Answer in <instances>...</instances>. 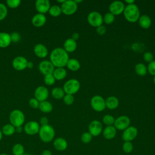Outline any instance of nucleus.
<instances>
[{
	"label": "nucleus",
	"mask_w": 155,
	"mask_h": 155,
	"mask_svg": "<svg viewBox=\"0 0 155 155\" xmlns=\"http://www.w3.org/2000/svg\"><path fill=\"white\" fill-rule=\"evenodd\" d=\"M103 130L101 122L97 120H92L88 125V132L92 136H98Z\"/></svg>",
	"instance_id": "13"
},
{
	"label": "nucleus",
	"mask_w": 155,
	"mask_h": 155,
	"mask_svg": "<svg viewBox=\"0 0 155 155\" xmlns=\"http://www.w3.org/2000/svg\"><path fill=\"white\" fill-rule=\"evenodd\" d=\"M38 108L40 110V111L44 113H48L52 111L53 105L50 102L47 101H44L39 102Z\"/></svg>",
	"instance_id": "28"
},
{
	"label": "nucleus",
	"mask_w": 155,
	"mask_h": 155,
	"mask_svg": "<svg viewBox=\"0 0 155 155\" xmlns=\"http://www.w3.org/2000/svg\"><path fill=\"white\" fill-rule=\"evenodd\" d=\"M130 118L125 115L120 116L117 119H115L114 123V127L116 130H124L130 127Z\"/></svg>",
	"instance_id": "10"
},
{
	"label": "nucleus",
	"mask_w": 155,
	"mask_h": 155,
	"mask_svg": "<svg viewBox=\"0 0 155 155\" xmlns=\"http://www.w3.org/2000/svg\"><path fill=\"white\" fill-rule=\"evenodd\" d=\"M63 101L65 104H66L67 105H70L73 104V102L74 101V97L73 95L65 94L64 97H63Z\"/></svg>",
	"instance_id": "40"
},
{
	"label": "nucleus",
	"mask_w": 155,
	"mask_h": 155,
	"mask_svg": "<svg viewBox=\"0 0 155 155\" xmlns=\"http://www.w3.org/2000/svg\"><path fill=\"white\" fill-rule=\"evenodd\" d=\"M62 13L65 15L74 14L78 9V4L73 0H65L61 5Z\"/></svg>",
	"instance_id": "8"
},
{
	"label": "nucleus",
	"mask_w": 155,
	"mask_h": 155,
	"mask_svg": "<svg viewBox=\"0 0 155 155\" xmlns=\"http://www.w3.org/2000/svg\"><path fill=\"white\" fill-rule=\"evenodd\" d=\"M51 96L53 98L56 99H63L65 93L63 88L61 87H55L51 90Z\"/></svg>",
	"instance_id": "30"
},
{
	"label": "nucleus",
	"mask_w": 155,
	"mask_h": 155,
	"mask_svg": "<svg viewBox=\"0 0 155 155\" xmlns=\"http://www.w3.org/2000/svg\"><path fill=\"white\" fill-rule=\"evenodd\" d=\"M119 104V99L115 96H110L105 100L106 108L110 110H114L116 108Z\"/></svg>",
	"instance_id": "25"
},
{
	"label": "nucleus",
	"mask_w": 155,
	"mask_h": 155,
	"mask_svg": "<svg viewBox=\"0 0 155 155\" xmlns=\"http://www.w3.org/2000/svg\"><path fill=\"white\" fill-rule=\"evenodd\" d=\"M24 146L21 143H16L12 148V153L13 155H22L25 153Z\"/></svg>",
	"instance_id": "33"
},
{
	"label": "nucleus",
	"mask_w": 155,
	"mask_h": 155,
	"mask_svg": "<svg viewBox=\"0 0 155 155\" xmlns=\"http://www.w3.org/2000/svg\"><path fill=\"white\" fill-rule=\"evenodd\" d=\"M10 38L12 42L16 43L21 39V36L18 32H13L10 34Z\"/></svg>",
	"instance_id": "45"
},
{
	"label": "nucleus",
	"mask_w": 155,
	"mask_h": 155,
	"mask_svg": "<svg viewBox=\"0 0 155 155\" xmlns=\"http://www.w3.org/2000/svg\"><path fill=\"white\" fill-rule=\"evenodd\" d=\"M153 58H154L153 54H152V53H151L150 51L145 52L143 55V58L144 61L148 63H150L151 61H153Z\"/></svg>",
	"instance_id": "43"
},
{
	"label": "nucleus",
	"mask_w": 155,
	"mask_h": 155,
	"mask_svg": "<svg viewBox=\"0 0 155 155\" xmlns=\"http://www.w3.org/2000/svg\"><path fill=\"white\" fill-rule=\"evenodd\" d=\"M122 150L125 153H130L133 150V145L131 142H124L122 145Z\"/></svg>",
	"instance_id": "35"
},
{
	"label": "nucleus",
	"mask_w": 155,
	"mask_h": 155,
	"mask_svg": "<svg viewBox=\"0 0 155 155\" xmlns=\"http://www.w3.org/2000/svg\"><path fill=\"white\" fill-rule=\"evenodd\" d=\"M66 66L69 70L73 71H76L80 68L81 64L78 60L74 58H71L68 60Z\"/></svg>",
	"instance_id": "27"
},
{
	"label": "nucleus",
	"mask_w": 155,
	"mask_h": 155,
	"mask_svg": "<svg viewBox=\"0 0 155 155\" xmlns=\"http://www.w3.org/2000/svg\"><path fill=\"white\" fill-rule=\"evenodd\" d=\"M153 82L155 84V76H154V78H153Z\"/></svg>",
	"instance_id": "56"
},
{
	"label": "nucleus",
	"mask_w": 155,
	"mask_h": 155,
	"mask_svg": "<svg viewBox=\"0 0 155 155\" xmlns=\"http://www.w3.org/2000/svg\"><path fill=\"white\" fill-rule=\"evenodd\" d=\"M35 98H36L39 102L46 101L49 95L48 90L44 86L38 87L34 93Z\"/></svg>",
	"instance_id": "15"
},
{
	"label": "nucleus",
	"mask_w": 155,
	"mask_h": 155,
	"mask_svg": "<svg viewBox=\"0 0 155 155\" xmlns=\"http://www.w3.org/2000/svg\"><path fill=\"white\" fill-rule=\"evenodd\" d=\"M125 2L127 4H134V0H125Z\"/></svg>",
	"instance_id": "52"
},
{
	"label": "nucleus",
	"mask_w": 155,
	"mask_h": 155,
	"mask_svg": "<svg viewBox=\"0 0 155 155\" xmlns=\"http://www.w3.org/2000/svg\"><path fill=\"white\" fill-rule=\"evenodd\" d=\"M8 10L6 5L2 3H0V21L5 18L7 15Z\"/></svg>",
	"instance_id": "39"
},
{
	"label": "nucleus",
	"mask_w": 155,
	"mask_h": 155,
	"mask_svg": "<svg viewBox=\"0 0 155 155\" xmlns=\"http://www.w3.org/2000/svg\"><path fill=\"white\" fill-rule=\"evenodd\" d=\"M15 131L16 132L18 133H21L22 131V127H15Z\"/></svg>",
	"instance_id": "51"
},
{
	"label": "nucleus",
	"mask_w": 155,
	"mask_h": 155,
	"mask_svg": "<svg viewBox=\"0 0 155 155\" xmlns=\"http://www.w3.org/2000/svg\"><path fill=\"white\" fill-rule=\"evenodd\" d=\"M47 21L46 16L44 14L37 13L31 19L32 24L36 27H41L44 25Z\"/></svg>",
	"instance_id": "18"
},
{
	"label": "nucleus",
	"mask_w": 155,
	"mask_h": 155,
	"mask_svg": "<svg viewBox=\"0 0 155 155\" xmlns=\"http://www.w3.org/2000/svg\"><path fill=\"white\" fill-rule=\"evenodd\" d=\"M50 7V2L48 0H37L35 2V8L38 13L44 15L48 12Z\"/></svg>",
	"instance_id": "17"
},
{
	"label": "nucleus",
	"mask_w": 155,
	"mask_h": 155,
	"mask_svg": "<svg viewBox=\"0 0 155 155\" xmlns=\"http://www.w3.org/2000/svg\"><path fill=\"white\" fill-rule=\"evenodd\" d=\"M55 81H56V79L54 78L53 74L45 75V76L44 78V81L45 85H48V86L53 85L55 82Z\"/></svg>",
	"instance_id": "37"
},
{
	"label": "nucleus",
	"mask_w": 155,
	"mask_h": 155,
	"mask_svg": "<svg viewBox=\"0 0 155 155\" xmlns=\"http://www.w3.org/2000/svg\"><path fill=\"white\" fill-rule=\"evenodd\" d=\"M115 121V119L112 115L106 114L102 118L103 123L107 126H111L114 125Z\"/></svg>",
	"instance_id": "34"
},
{
	"label": "nucleus",
	"mask_w": 155,
	"mask_h": 155,
	"mask_svg": "<svg viewBox=\"0 0 155 155\" xmlns=\"http://www.w3.org/2000/svg\"><path fill=\"white\" fill-rule=\"evenodd\" d=\"M125 7L123 2L120 1H114L112 2L109 6L110 12L114 16L119 15L124 12Z\"/></svg>",
	"instance_id": "12"
},
{
	"label": "nucleus",
	"mask_w": 155,
	"mask_h": 155,
	"mask_svg": "<svg viewBox=\"0 0 155 155\" xmlns=\"http://www.w3.org/2000/svg\"><path fill=\"white\" fill-rule=\"evenodd\" d=\"M92 135L89 132L83 133L81 136V140L84 143H88L92 140Z\"/></svg>",
	"instance_id": "38"
},
{
	"label": "nucleus",
	"mask_w": 155,
	"mask_h": 155,
	"mask_svg": "<svg viewBox=\"0 0 155 155\" xmlns=\"http://www.w3.org/2000/svg\"><path fill=\"white\" fill-rule=\"evenodd\" d=\"M0 155H8V154H7L6 153H1V154H0Z\"/></svg>",
	"instance_id": "57"
},
{
	"label": "nucleus",
	"mask_w": 155,
	"mask_h": 155,
	"mask_svg": "<svg viewBox=\"0 0 155 155\" xmlns=\"http://www.w3.org/2000/svg\"><path fill=\"white\" fill-rule=\"evenodd\" d=\"M40 124L41 125V126L42 125H48V119L47 117L43 116L40 119Z\"/></svg>",
	"instance_id": "47"
},
{
	"label": "nucleus",
	"mask_w": 155,
	"mask_h": 155,
	"mask_svg": "<svg viewBox=\"0 0 155 155\" xmlns=\"http://www.w3.org/2000/svg\"><path fill=\"white\" fill-rule=\"evenodd\" d=\"M33 51L36 56L40 58H44L48 55L47 48L42 44H37L35 45Z\"/></svg>",
	"instance_id": "19"
},
{
	"label": "nucleus",
	"mask_w": 155,
	"mask_h": 155,
	"mask_svg": "<svg viewBox=\"0 0 155 155\" xmlns=\"http://www.w3.org/2000/svg\"><path fill=\"white\" fill-rule=\"evenodd\" d=\"M114 21V16L110 12H108L103 16V21L106 24H110Z\"/></svg>",
	"instance_id": "36"
},
{
	"label": "nucleus",
	"mask_w": 155,
	"mask_h": 155,
	"mask_svg": "<svg viewBox=\"0 0 155 155\" xmlns=\"http://www.w3.org/2000/svg\"><path fill=\"white\" fill-rule=\"evenodd\" d=\"M138 22L139 25L143 29H148L151 25V19L147 15H142L140 16Z\"/></svg>",
	"instance_id": "24"
},
{
	"label": "nucleus",
	"mask_w": 155,
	"mask_h": 155,
	"mask_svg": "<svg viewBox=\"0 0 155 155\" xmlns=\"http://www.w3.org/2000/svg\"><path fill=\"white\" fill-rule=\"evenodd\" d=\"M87 21L91 26L97 28L102 25L104 22L103 16L99 12L93 11L88 15Z\"/></svg>",
	"instance_id": "6"
},
{
	"label": "nucleus",
	"mask_w": 155,
	"mask_h": 155,
	"mask_svg": "<svg viewBox=\"0 0 155 155\" xmlns=\"http://www.w3.org/2000/svg\"><path fill=\"white\" fill-rule=\"evenodd\" d=\"M68 59V54L63 48H55L50 54V61L56 68L66 66Z\"/></svg>",
	"instance_id": "1"
},
{
	"label": "nucleus",
	"mask_w": 155,
	"mask_h": 155,
	"mask_svg": "<svg viewBox=\"0 0 155 155\" xmlns=\"http://www.w3.org/2000/svg\"><path fill=\"white\" fill-rule=\"evenodd\" d=\"M116 129L113 125L107 126L102 130L103 136L104 137V138L108 140H111L113 139L116 136Z\"/></svg>",
	"instance_id": "21"
},
{
	"label": "nucleus",
	"mask_w": 155,
	"mask_h": 155,
	"mask_svg": "<svg viewBox=\"0 0 155 155\" xmlns=\"http://www.w3.org/2000/svg\"><path fill=\"white\" fill-rule=\"evenodd\" d=\"M10 35L6 32H0V47L6 48L11 44Z\"/></svg>",
	"instance_id": "23"
},
{
	"label": "nucleus",
	"mask_w": 155,
	"mask_h": 155,
	"mask_svg": "<svg viewBox=\"0 0 155 155\" xmlns=\"http://www.w3.org/2000/svg\"><path fill=\"white\" fill-rule=\"evenodd\" d=\"M41 155H52L51 152L48 150H45L42 151Z\"/></svg>",
	"instance_id": "49"
},
{
	"label": "nucleus",
	"mask_w": 155,
	"mask_h": 155,
	"mask_svg": "<svg viewBox=\"0 0 155 155\" xmlns=\"http://www.w3.org/2000/svg\"><path fill=\"white\" fill-rule=\"evenodd\" d=\"M22 155H31V154H28V153H24V154H22Z\"/></svg>",
	"instance_id": "58"
},
{
	"label": "nucleus",
	"mask_w": 155,
	"mask_h": 155,
	"mask_svg": "<svg viewBox=\"0 0 155 155\" xmlns=\"http://www.w3.org/2000/svg\"><path fill=\"white\" fill-rule=\"evenodd\" d=\"M2 134L6 136H10L13 135L15 132V127L11 124H7L4 125L2 128Z\"/></svg>",
	"instance_id": "29"
},
{
	"label": "nucleus",
	"mask_w": 155,
	"mask_h": 155,
	"mask_svg": "<svg viewBox=\"0 0 155 155\" xmlns=\"http://www.w3.org/2000/svg\"><path fill=\"white\" fill-rule=\"evenodd\" d=\"M147 71L153 76H155V61H153L148 63L147 67Z\"/></svg>",
	"instance_id": "42"
},
{
	"label": "nucleus",
	"mask_w": 155,
	"mask_h": 155,
	"mask_svg": "<svg viewBox=\"0 0 155 155\" xmlns=\"http://www.w3.org/2000/svg\"><path fill=\"white\" fill-rule=\"evenodd\" d=\"M48 13L53 17H58L62 13V10L60 6L58 5H53L50 7Z\"/></svg>",
	"instance_id": "32"
},
{
	"label": "nucleus",
	"mask_w": 155,
	"mask_h": 155,
	"mask_svg": "<svg viewBox=\"0 0 155 155\" xmlns=\"http://www.w3.org/2000/svg\"><path fill=\"white\" fill-rule=\"evenodd\" d=\"M138 130L136 127L130 126L124 130L122 134V139L124 142H131L137 136Z\"/></svg>",
	"instance_id": "9"
},
{
	"label": "nucleus",
	"mask_w": 155,
	"mask_h": 155,
	"mask_svg": "<svg viewBox=\"0 0 155 155\" xmlns=\"http://www.w3.org/2000/svg\"><path fill=\"white\" fill-rule=\"evenodd\" d=\"M135 71L138 75L143 76L147 73V67L143 63H139L135 66Z\"/></svg>",
	"instance_id": "31"
},
{
	"label": "nucleus",
	"mask_w": 155,
	"mask_h": 155,
	"mask_svg": "<svg viewBox=\"0 0 155 155\" xmlns=\"http://www.w3.org/2000/svg\"><path fill=\"white\" fill-rule=\"evenodd\" d=\"M53 147L54 148L60 151H64L67 149L68 147L67 141L63 137H57L53 141Z\"/></svg>",
	"instance_id": "20"
},
{
	"label": "nucleus",
	"mask_w": 155,
	"mask_h": 155,
	"mask_svg": "<svg viewBox=\"0 0 155 155\" xmlns=\"http://www.w3.org/2000/svg\"><path fill=\"white\" fill-rule=\"evenodd\" d=\"M90 105L92 108L97 112L102 111L106 108L105 100L99 95H96L92 97L90 101Z\"/></svg>",
	"instance_id": "7"
},
{
	"label": "nucleus",
	"mask_w": 155,
	"mask_h": 155,
	"mask_svg": "<svg viewBox=\"0 0 155 155\" xmlns=\"http://www.w3.org/2000/svg\"><path fill=\"white\" fill-rule=\"evenodd\" d=\"M81 84L78 80L71 79L65 82L63 85V90L65 94L73 95L80 89Z\"/></svg>",
	"instance_id": "5"
},
{
	"label": "nucleus",
	"mask_w": 155,
	"mask_h": 155,
	"mask_svg": "<svg viewBox=\"0 0 155 155\" xmlns=\"http://www.w3.org/2000/svg\"><path fill=\"white\" fill-rule=\"evenodd\" d=\"M123 13L126 20L130 22H136L140 16L139 9L135 4H127Z\"/></svg>",
	"instance_id": "2"
},
{
	"label": "nucleus",
	"mask_w": 155,
	"mask_h": 155,
	"mask_svg": "<svg viewBox=\"0 0 155 155\" xmlns=\"http://www.w3.org/2000/svg\"><path fill=\"white\" fill-rule=\"evenodd\" d=\"M20 0H7L6 4L7 6L11 8H16L19 6L21 4Z\"/></svg>",
	"instance_id": "41"
},
{
	"label": "nucleus",
	"mask_w": 155,
	"mask_h": 155,
	"mask_svg": "<svg viewBox=\"0 0 155 155\" xmlns=\"http://www.w3.org/2000/svg\"><path fill=\"white\" fill-rule=\"evenodd\" d=\"M53 75L56 80H62L67 76V71L64 67H59L54 68Z\"/></svg>",
	"instance_id": "26"
},
{
	"label": "nucleus",
	"mask_w": 155,
	"mask_h": 155,
	"mask_svg": "<svg viewBox=\"0 0 155 155\" xmlns=\"http://www.w3.org/2000/svg\"><path fill=\"white\" fill-rule=\"evenodd\" d=\"M2 138V131L0 130V141L1 140Z\"/></svg>",
	"instance_id": "54"
},
{
	"label": "nucleus",
	"mask_w": 155,
	"mask_h": 155,
	"mask_svg": "<svg viewBox=\"0 0 155 155\" xmlns=\"http://www.w3.org/2000/svg\"><path fill=\"white\" fill-rule=\"evenodd\" d=\"M96 33L99 35H103L106 33V28L102 25L99 26L96 28Z\"/></svg>",
	"instance_id": "46"
},
{
	"label": "nucleus",
	"mask_w": 155,
	"mask_h": 155,
	"mask_svg": "<svg viewBox=\"0 0 155 155\" xmlns=\"http://www.w3.org/2000/svg\"><path fill=\"white\" fill-rule=\"evenodd\" d=\"M40 126L38 122L33 120H31L26 123L24 125V131L27 134L35 135L39 133Z\"/></svg>",
	"instance_id": "14"
},
{
	"label": "nucleus",
	"mask_w": 155,
	"mask_h": 155,
	"mask_svg": "<svg viewBox=\"0 0 155 155\" xmlns=\"http://www.w3.org/2000/svg\"><path fill=\"white\" fill-rule=\"evenodd\" d=\"M38 133L42 142L48 143L53 140L55 135V131L51 125L48 124L41 126Z\"/></svg>",
	"instance_id": "3"
},
{
	"label": "nucleus",
	"mask_w": 155,
	"mask_h": 155,
	"mask_svg": "<svg viewBox=\"0 0 155 155\" xmlns=\"http://www.w3.org/2000/svg\"><path fill=\"white\" fill-rule=\"evenodd\" d=\"M77 48V42L71 38L67 39L64 43V49L67 53H71L76 50Z\"/></svg>",
	"instance_id": "22"
},
{
	"label": "nucleus",
	"mask_w": 155,
	"mask_h": 155,
	"mask_svg": "<svg viewBox=\"0 0 155 155\" xmlns=\"http://www.w3.org/2000/svg\"><path fill=\"white\" fill-rule=\"evenodd\" d=\"M65 0H57V2L59 3H61V4H62V3H64L65 2Z\"/></svg>",
	"instance_id": "53"
},
{
	"label": "nucleus",
	"mask_w": 155,
	"mask_h": 155,
	"mask_svg": "<svg viewBox=\"0 0 155 155\" xmlns=\"http://www.w3.org/2000/svg\"><path fill=\"white\" fill-rule=\"evenodd\" d=\"M28 61L22 56H19L15 58L12 61V66L14 69L18 71L24 70L27 68Z\"/></svg>",
	"instance_id": "16"
},
{
	"label": "nucleus",
	"mask_w": 155,
	"mask_h": 155,
	"mask_svg": "<svg viewBox=\"0 0 155 155\" xmlns=\"http://www.w3.org/2000/svg\"><path fill=\"white\" fill-rule=\"evenodd\" d=\"M74 2L78 4V3H81V2H82V1H74Z\"/></svg>",
	"instance_id": "55"
},
{
	"label": "nucleus",
	"mask_w": 155,
	"mask_h": 155,
	"mask_svg": "<svg viewBox=\"0 0 155 155\" xmlns=\"http://www.w3.org/2000/svg\"><path fill=\"white\" fill-rule=\"evenodd\" d=\"M33 67V64L31 61H28L27 62V68H32Z\"/></svg>",
	"instance_id": "50"
},
{
	"label": "nucleus",
	"mask_w": 155,
	"mask_h": 155,
	"mask_svg": "<svg viewBox=\"0 0 155 155\" xmlns=\"http://www.w3.org/2000/svg\"><path fill=\"white\" fill-rule=\"evenodd\" d=\"M38 68L40 72L45 76L53 74L55 67L50 61L44 60L39 63Z\"/></svg>",
	"instance_id": "11"
},
{
	"label": "nucleus",
	"mask_w": 155,
	"mask_h": 155,
	"mask_svg": "<svg viewBox=\"0 0 155 155\" xmlns=\"http://www.w3.org/2000/svg\"><path fill=\"white\" fill-rule=\"evenodd\" d=\"M79 33L75 32V33H73V35H72L71 38L76 41V40H78V39H79Z\"/></svg>",
	"instance_id": "48"
},
{
	"label": "nucleus",
	"mask_w": 155,
	"mask_h": 155,
	"mask_svg": "<svg viewBox=\"0 0 155 155\" xmlns=\"http://www.w3.org/2000/svg\"><path fill=\"white\" fill-rule=\"evenodd\" d=\"M28 104H29V105L30 106V107L33 109H36V108H39V102L35 97L31 98L28 101Z\"/></svg>",
	"instance_id": "44"
},
{
	"label": "nucleus",
	"mask_w": 155,
	"mask_h": 155,
	"mask_svg": "<svg viewBox=\"0 0 155 155\" xmlns=\"http://www.w3.org/2000/svg\"><path fill=\"white\" fill-rule=\"evenodd\" d=\"M10 124L15 127H22L25 121V115L20 110H13L9 116Z\"/></svg>",
	"instance_id": "4"
}]
</instances>
